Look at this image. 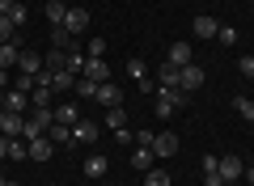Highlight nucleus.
<instances>
[{
  "label": "nucleus",
  "instance_id": "obj_11",
  "mask_svg": "<svg viewBox=\"0 0 254 186\" xmlns=\"http://www.w3.org/2000/svg\"><path fill=\"white\" fill-rule=\"evenodd\" d=\"M81 76H89V80H98V85H106L110 80V63L106 60H85V72Z\"/></svg>",
  "mask_w": 254,
  "mask_h": 186
},
{
  "label": "nucleus",
  "instance_id": "obj_28",
  "mask_svg": "<svg viewBox=\"0 0 254 186\" xmlns=\"http://www.w3.org/2000/svg\"><path fill=\"white\" fill-rule=\"evenodd\" d=\"M9 161H30V144L26 140H9Z\"/></svg>",
  "mask_w": 254,
  "mask_h": 186
},
{
  "label": "nucleus",
  "instance_id": "obj_48",
  "mask_svg": "<svg viewBox=\"0 0 254 186\" xmlns=\"http://www.w3.org/2000/svg\"><path fill=\"white\" fill-rule=\"evenodd\" d=\"M250 4H254V0H250Z\"/></svg>",
  "mask_w": 254,
  "mask_h": 186
},
{
  "label": "nucleus",
  "instance_id": "obj_40",
  "mask_svg": "<svg viewBox=\"0 0 254 186\" xmlns=\"http://www.w3.org/2000/svg\"><path fill=\"white\" fill-rule=\"evenodd\" d=\"M203 186H225V178L220 174H203Z\"/></svg>",
  "mask_w": 254,
  "mask_h": 186
},
{
  "label": "nucleus",
  "instance_id": "obj_38",
  "mask_svg": "<svg viewBox=\"0 0 254 186\" xmlns=\"http://www.w3.org/2000/svg\"><path fill=\"white\" fill-rule=\"evenodd\" d=\"M153 135H157V131H136V135H131V140H136L140 148H153Z\"/></svg>",
  "mask_w": 254,
  "mask_h": 186
},
{
  "label": "nucleus",
  "instance_id": "obj_13",
  "mask_svg": "<svg viewBox=\"0 0 254 186\" xmlns=\"http://www.w3.org/2000/svg\"><path fill=\"white\" fill-rule=\"evenodd\" d=\"M190 26H195V38H216L220 21H216V17H208V13H199V17L190 21Z\"/></svg>",
  "mask_w": 254,
  "mask_h": 186
},
{
  "label": "nucleus",
  "instance_id": "obj_3",
  "mask_svg": "<svg viewBox=\"0 0 254 186\" xmlns=\"http://www.w3.org/2000/svg\"><path fill=\"white\" fill-rule=\"evenodd\" d=\"M190 60H195V47H190L187 38H178V43L170 47V55H165V63H174V68H187Z\"/></svg>",
  "mask_w": 254,
  "mask_h": 186
},
{
  "label": "nucleus",
  "instance_id": "obj_37",
  "mask_svg": "<svg viewBox=\"0 0 254 186\" xmlns=\"http://www.w3.org/2000/svg\"><path fill=\"white\" fill-rule=\"evenodd\" d=\"M9 17H13V26L21 30V26H26V4H13V13H9Z\"/></svg>",
  "mask_w": 254,
  "mask_h": 186
},
{
  "label": "nucleus",
  "instance_id": "obj_9",
  "mask_svg": "<svg viewBox=\"0 0 254 186\" xmlns=\"http://www.w3.org/2000/svg\"><path fill=\"white\" fill-rule=\"evenodd\" d=\"M17 68H21V72H30V76H38V72H43V55H38V51H30V47H21Z\"/></svg>",
  "mask_w": 254,
  "mask_h": 186
},
{
  "label": "nucleus",
  "instance_id": "obj_8",
  "mask_svg": "<svg viewBox=\"0 0 254 186\" xmlns=\"http://www.w3.org/2000/svg\"><path fill=\"white\" fill-rule=\"evenodd\" d=\"M4 110L30 115V93H21V89H4Z\"/></svg>",
  "mask_w": 254,
  "mask_h": 186
},
{
  "label": "nucleus",
  "instance_id": "obj_23",
  "mask_svg": "<svg viewBox=\"0 0 254 186\" xmlns=\"http://www.w3.org/2000/svg\"><path fill=\"white\" fill-rule=\"evenodd\" d=\"M233 110H237V115L246 119V123H254V98H246V93H237V98H233Z\"/></svg>",
  "mask_w": 254,
  "mask_h": 186
},
{
  "label": "nucleus",
  "instance_id": "obj_21",
  "mask_svg": "<svg viewBox=\"0 0 254 186\" xmlns=\"http://www.w3.org/2000/svg\"><path fill=\"white\" fill-rule=\"evenodd\" d=\"M64 17H68V4L64 0H47V21L51 26H64Z\"/></svg>",
  "mask_w": 254,
  "mask_h": 186
},
{
  "label": "nucleus",
  "instance_id": "obj_29",
  "mask_svg": "<svg viewBox=\"0 0 254 186\" xmlns=\"http://www.w3.org/2000/svg\"><path fill=\"white\" fill-rule=\"evenodd\" d=\"M13 38H17V26H13V17L0 13V43H13Z\"/></svg>",
  "mask_w": 254,
  "mask_h": 186
},
{
  "label": "nucleus",
  "instance_id": "obj_47",
  "mask_svg": "<svg viewBox=\"0 0 254 186\" xmlns=\"http://www.w3.org/2000/svg\"><path fill=\"white\" fill-rule=\"evenodd\" d=\"M4 186H21V182H4Z\"/></svg>",
  "mask_w": 254,
  "mask_h": 186
},
{
  "label": "nucleus",
  "instance_id": "obj_15",
  "mask_svg": "<svg viewBox=\"0 0 254 186\" xmlns=\"http://www.w3.org/2000/svg\"><path fill=\"white\" fill-rule=\"evenodd\" d=\"M51 47H55V51H81V47H76V38L68 34L64 26H55V30H51Z\"/></svg>",
  "mask_w": 254,
  "mask_h": 186
},
{
  "label": "nucleus",
  "instance_id": "obj_10",
  "mask_svg": "<svg viewBox=\"0 0 254 186\" xmlns=\"http://www.w3.org/2000/svg\"><path fill=\"white\" fill-rule=\"evenodd\" d=\"M93 140H98V127L89 119H76L72 123V144H93Z\"/></svg>",
  "mask_w": 254,
  "mask_h": 186
},
{
  "label": "nucleus",
  "instance_id": "obj_18",
  "mask_svg": "<svg viewBox=\"0 0 254 186\" xmlns=\"http://www.w3.org/2000/svg\"><path fill=\"white\" fill-rule=\"evenodd\" d=\"M47 140L60 148V144H72V127H64V123H51L47 127Z\"/></svg>",
  "mask_w": 254,
  "mask_h": 186
},
{
  "label": "nucleus",
  "instance_id": "obj_46",
  "mask_svg": "<svg viewBox=\"0 0 254 186\" xmlns=\"http://www.w3.org/2000/svg\"><path fill=\"white\" fill-rule=\"evenodd\" d=\"M225 186H242V182H225Z\"/></svg>",
  "mask_w": 254,
  "mask_h": 186
},
{
  "label": "nucleus",
  "instance_id": "obj_42",
  "mask_svg": "<svg viewBox=\"0 0 254 186\" xmlns=\"http://www.w3.org/2000/svg\"><path fill=\"white\" fill-rule=\"evenodd\" d=\"M13 4H17V0H0V13L9 17V13H13Z\"/></svg>",
  "mask_w": 254,
  "mask_h": 186
},
{
  "label": "nucleus",
  "instance_id": "obj_6",
  "mask_svg": "<svg viewBox=\"0 0 254 186\" xmlns=\"http://www.w3.org/2000/svg\"><path fill=\"white\" fill-rule=\"evenodd\" d=\"M93 102H102V106H123V89H119L115 85V80H106V85H98V98H93Z\"/></svg>",
  "mask_w": 254,
  "mask_h": 186
},
{
  "label": "nucleus",
  "instance_id": "obj_12",
  "mask_svg": "<svg viewBox=\"0 0 254 186\" xmlns=\"http://www.w3.org/2000/svg\"><path fill=\"white\" fill-rule=\"evenodd\" d=\"M30 144V161H51L55 157V144L47 140V135H38V140H26Z\"/></svg>",
  "mask_w": 254,
  "mask_h": 186
},
{
  "label": "nucleus",
  "instance_id": "obj_16",
  "mask_svg": "<svg viewBox=\"0 0 254 186\" xmlns=\"http://www.w3.org/2000/svg\"><path fill=\"white\" fill-rule=\"evenodd\" d=\"M157 93H161V102H170V106H178V110L187 106V98H190L182 85H165V89H157Z\"/></svg>",
  "mask_w": 254,
  "mask_h": 186
},
{
  "label": "nucleus",
  "instance_id": "obj_20",
  "mask_svg": "<svg viewBox=\"0 0 254 186\" xmlns=\"http://www.w3.org/2000/svg\"><path fill=\"white\" fill-rule=\"evenodd\" d=\"M165 85H178V68L174 63H157V89H165Z\"/></svg>",
  "mask_w": 254,
  "mask_h": 186
},
{
  "label": "nucleus",
  "instance_id": "obj_14",
  "mask_svg": "<svg viewBox=\"0 0 254 186\" xmlns=\"http://www.w3.org/2000/svg\"><path fill=\"white\" fill-rule=\"evenodd\" d=\"M17 55H21V38L0 43V68H17Z\"/></svg>",
  "mask_w": 254,
  "mask_h": 186
},
{
  "label": "nucleus",
  "instance_id": "obj_41",
  "mask_svg": "<svg viewBox=\"0 0 254 186\" xmlns=\"http://www.w3.org/2000/svg\"><path fill=\"white\" fill-rule=\"evenodd\" d=\"M9 157V135H0V161Z\"/></svg>",
  "mask_w": 254,
  "mask_h": 186
},
{
  "label": "nucleus",
  "instance_id": "obj_34",
  "mask_svg": "<svg viewBox=\"0 0 254 186\" xmlns=\"http://www.w3.org/2000/svg\"><path fill=\"white\" fill-rule=\"evenodd\" d=\"M13 89H21V93H30V89H34V76H30V72H17V80H13Z\"/></svg>",
  "mask_w": 254,
  "mask_h": 186
},
{
  "label": "nucleus",
  "instance_id": "obj_25",
  "mask_svg": "<svg viewBox=\"0 0 254 186\" xmlns=\"http://www.w3.org/2000/svg\"><path fill=\"white\" fill-rule=\"evenodd\" d=\"M76 98H98V80H89V76H76V89H72Z\"/></svg>",
  "mask_w": 254,
  "mask_h": 186
},
{
  "label": "nucleus",
  "instance_id": "obj_7",
  "mask_svg": "<svg viewBox=\"0 0 254 186\" xmlns=\"http://www.w3.org/2000/svg\"><path fill=\"white\" fill-rule=\"evenodd\" d=\"M242 174H246L242 157H220V178H225V182H242Z\"/></svg>",
  "mask_w": 254,
  "mask_h": 186
},
{
  "label": "nucleus",
  "instance_id": "obj_19",
  "mask_svg": "<svg viewBox=\"0 0 254 186\" xmlns=\"http://www.w3.org/2000/svg\"><path fill=\"white\" fill-rule=\"evenodd\" d=\"M51 110H55V123H64V127H72L76 119H81V115H76V106H72V102H60V106H51Z\"/></svg>",
  "mask_w": 254,
  "mask_h": 186
},
{
  "label": "nucleus",
  "instance_id": "obj_4",
  "mask_svg": "<svg viewBox=\"0 0 254 186\" xmlns=\"http://www.w3.org/2000/svg\"><path fill=\"white\" fill-rule=\"evenodd\" d=\"M64 30H68V34H85V30H89V9H68V17H64Z\"/></svg>",
  "mask_w": 254,
  "mask_h": 186
},
{
  "label": "nucleus",
  "instance_id": "obj_26",
  "mask_svg": "<svg viewBox=\"0 0 254 186\" xmlns=\"http://www.w3.org/2000/svg\"><path fill=\"white\" fill-rule=\"evenodd\" d=\"M81 169H85V178H102V174H106V157H89Z\"/></svg>",
  "mask_w": 254,
  "mask_h": 186
},
{
  "label": "nucleus",
  "instance_id": "obj_35",
  "mask_svg": "<svg viewBox=\"0 0 254 186\" xmlns=\"http://www.w3.org/2000/svg\"><path fill=\"white\" fill-rule=\"evenodd\" d=\"M174 115H178V106H170V102H161V98H157V119L165 123V119H174Z\"/></svg>",
  "mask_w": 254,
  "mask_h": 186
},
{
  "label": "nucleus",
  "instance_id": "obj_30",
  "mask_svg": "<svg viewBox=\"0 0 254 186\" xmlns=\"http://www.w3.org/2000/svg\"><path fill=\"white\" fill-rule=\"evenodd\" d=\"M144 186H170V174H165V169H148V174H144Z\"/></svg>",
  "mask_w": 254,
  "mask_h": 186
},
{
  "label": "nucleus",
  "instance_id": "obj_27",
  "mask_svg": "<svg viewBox=\"0 0 254 186\" xmlns=\"http://www.w3.org/2000/svg\"><path fill=\"white\" fill-rule=\"evenodd\" d=\"M51 93H55V89L34 85V89H30V106H51Z\"/></svg>",
  "mask_w": 254,
  "mask_h": 186
},
{
  "label": "nucleus",
  "instance_id": "obj_1",
  "mask_svg": "<svg viewBox=\"0 0 254 186\" xmlns=\"http://www.w3.org/2000/svg\"><path fill=\"white\" fill-rule=\"evenodd\" d=\"M0 135L21 140V135H26V115H17V110H0Z\"/></svg>",
  "mask_w": 254,
  "mask_h": 186
},
{
  "label": "nucleus",
  "instance_id": "obj_31",
  "mask_svg": "<svg viewBox=\"0 0 254 186\" xmlns=\"http://www.w3.org/2000/svg\"><path fill=\"white\" fill-rule=\"evenodd\" d=\"M216 43H220V47H233V43H237V30H233V26H220V30H216Z\"/></svg>",
  "mask_w": 254,
  "mask_h": 186
},
{
  "label": "nucleus",
  "instance_id": "obj_33",
  "mask_svg": "<svg viewBox=\"0 0 254 186\" xmlns=\"http://www.w3.org/2000/svg\"><path fill=\"white\" fill-rule=\"evenodd\" d=\"M127 72L140 80V76H148V63H144V60H127Z\"/></svg>",
  "mask_w": 254,
  "mask_h": 186
},
{
  "label": "nucleus",
  "instance_id": "obj_22",
  "mask_svg": "<svg viewBox=\"0 0 254 186\" xmlns=\"http://www.w3.org/2000/svg\"><path fill=\"white\" fill-rule=\"evenodd\" d=\"M51 89H55V93H64V89H76V72L60 68V72H55V80H51Z\"/></svg>",
  "mask_w": 254,
  "mask_h": 186
},
{
  "label": "nucleus",
  "instance_id": "obj_45",
  "mask_svg": "<svg viewBox=\"0 0 254 186\" xmlns=\"http://www.w3.org/2000/svg\"><path fill=\"white\" fill-rule=\"evenodd\" d=\"M4 182H9V178H4V174H0V186H4Z\"/></svg>",
  "mask_w": 254,
  "mask_h": 186
},
{
  "label": "nucleus",
  "instance_id": "obj_44",
  "mask_svg": "<svg viewBox=\"0 0 254 186\" xmlns=\"http://www.w3.org/2000/svg\"><path fill=\"white\" fill-rule=\"evenodd\" d=\"M242 178H246V186H254V169H246V174H242Z\"/></svg>",
  "mask_w": 254,
  "mask_h": 186
},
{
  "label": "nucleus",
  "instance_id": "obj_36",
  "mask_svg": "<svg viewBox=\"0 0 254 186\" xmlns=\"http://www.w3.org/2000/svg\"><path fill=\"white\" fill-rule=\"evenodd\" d=\"M237 68H242V76L254 80V55H242V60H237Z\"/></svg>",
  "mask_w": 254,
  "mask_h": 186
},
{
  "label": "nucleus",
  "instance_id": "obj_32",
  "mask_svg": "<svg viewBox=\"0 0 254 186\" xmlns=\"http://www.w3.org/2000/svg\"><path fill=\"white\" fill-rule=\"evenodd\" d=\"M85 55H89V60H102V55H106V38H93V43L85 47Z\"/></svg>",
  "mask_w": 254,
  "mask_h": 186
},
{
  "label": "nucleus",
  "instance_id": "obj_2",
  "mask_svg": "<svg viewBox=\"0 0 254 186\" xmlns=\"http://www.w3.org/2000/svg\"><path fill=\"white\" fill-rule=\"evenodd\" d=\"M174 152H178V135L174 131H157L153 135V157L165 161V157H174Z\"/></svg>",
  "mask_w": 254,
  "mask_h": 186
},
{
  "label": "nucleus",
  "instance_id": "obj_24",
  "mask_svg": "<svg viewBox=\"0 0 254 186\" xmlns=\"http://www.w3.org/2000/svg\"><path fill=\"white\" fill-rule=\"evenodd\" d=\"M106 127L123 131V127H127V110H123V106H110V110H106Z\"/></svg>",
  "mask_w": 254,
  "mask_h": 186
},
{
  "label": "nucleus",
  "instance_id": "obj_43",
  "mask_svg": "<svg viewBox=\"0 0 254 186\" xmlns=\"http://www.w3.org/2000/svg\"><path fill=\"white\" fill-rule=\"evenodd\" d=\"M13 80H9V68H0V89H9Z\"/></svg>",
  "mask_w": 254,
  "mask_h": 186
},
{
  "label": "nucleus",
  "instance_id": "obj_5",
  "mask_svg": "<svg viewBox=\"0 0 254 186\" xmlns=\"http://www.w3.org/2000/svg\"><path fill=\"white\" fill-rule=\"evenodd\" d=\"M178 85L187 89V93H195V89H203V68H195V63H187V68H178Z\"/></svg>",
  "mask_w": 254,
  "mask_h": 186
},
{
  "label": "nucleus",
  "instance_id": "obj_39",
  "mask_svg": "<svg viewBox=\"0 0 254 186\" xmlns=\"http://www.w3.org/2000/svg\"><path fill=\"white\" fill-rule=\"evenodd\" d=\"M199 165H203V174H220V157H203Z\"/></svg>",
  "mask_w": 254,
  "mask_h": 186
},
{
  "label": "nucleus",
  "instance_id": "obj_17",
  "mask_svg": "<svg viewBox=\"0 0 254 186\" xmlns=\"http://www.w3.org/2000/svg\"><path fill=\"white\" fill-rule=\"evenodd\" d=\"M153 165H157L153 148H140V144H136V152H131V169H140V174H148Z\"/></svg>",
  "mask_w": 254,
  "mask_h": 186
}]
</instances>
